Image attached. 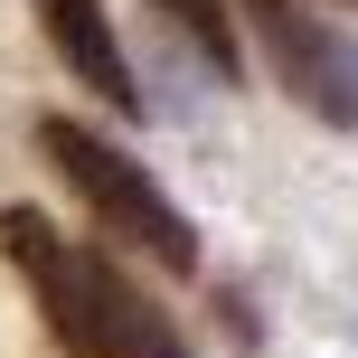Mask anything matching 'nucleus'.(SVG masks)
Masks as SVG:
<instances>
[{
    "mask_svg": "<svg viewBox=\"0 0 358 358\" xmlns=\"http://www.w3.org/2000/svg\"><path fill=\"white\" fill-rule=\"evenodd\" d=\"M227 10H245L255 48L273 57V85H283L311 123L358 132V48L330 29V19H311L302 0H227Z\"/></svg>",
    "mask_w": 358,
    "mask_h": 358,
    "instance_id": "3",
    "label": "nucleus"
},
{
    "mask_svg": "<svg viewBox=\"0 0 358 358\" xmlns=\"http://www.w3.org/2000/svg\"><path fill=\"white\" fill-rule=\"evenodd\" d=\"M38 161L66 179V189L94 208V227L123 236L142 264H161V273H198V227L179 217V198H170L142 161H132V151H113L94 123H76V113H38Z\"/></svg>",
    "mask_w": 358,
    "mask_h": 358,
    "instance_id": "2",
    "label": "nucleus"
},
{
    "mask_svg": "<svg viewBox=\"0 0 358 358\" xmlns=\"http://www.w3.org/2000/svg\"><path fill=\"white\" fill-rule=\"evenodd\" d=\"M0 255L19 264L38 321H48L76 358H189L179 321L151 302L142 283H132L123 264H113V255L66 245L38 208H0Z\"/></svg>",
    "mask_w": 358,
    "mask_h": 358,
    "instance_id": "1",
    "label": "nucleus"
},
{
    "mask_svg": "<svg viewBox=\"0 0 358 358\" xmlns=\"http://www.w3.org/2000/svg\"><path fill=\"white\" fill-rule=\"evenodd\" d=\"M38 38L57 48V66H66L104 113H123V123L142 113V76H132V57H123V38H113L104 0H38Z\"/></svg>",
    "mask_w": 358,
    "mask_h": 358,
    "instance_id": "4",
    "label": "nucleus"
},
{
    "mask_svg": "<svg viewBox=\"0 0 358 358\" xmlns=\"http://www.w3.org/2000/svg\"><path fill=\"white\" fill-rule=\"evenodd\" d=\"M151 10H161L170 29L217 66V85H236V76H245V48H236V10H227V0H151Z\"/></svg>",
    "mask_w": 358,
    "mask_h": 358,
    "instance_id": "5",
    "label": "nucleus"
}]
</instances>
